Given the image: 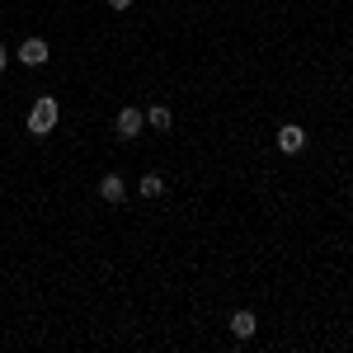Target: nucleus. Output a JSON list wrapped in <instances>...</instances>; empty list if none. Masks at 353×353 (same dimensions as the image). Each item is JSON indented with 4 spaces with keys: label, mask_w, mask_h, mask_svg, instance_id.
Returning <instances> with one entry per match:
<instances>
[{
    "label": "nucleus",
    "mask_w": 353,
    "mask_h": 353,
    "mask_svg": "<svg viewBox=\"0 0 353 353\" xmlns=\"http://www.w3.org/2000/svg\"><path fill=\"white\" fill-rule=\"evenodd\" d=\"M57 128V99H38L33 109H28V132L33 137H48Z\"/></svg>",
    "instance_id": "f257e3e1"
},
{
    "label": "nucleus",
    "mask_w": 353,
    "mask_h": 353,
    "mask_svg": "<svg viewBox=\"0 0 353 353\" xmlns=\"http://www.w3.org/2000/svg\"><path fill=\"white\" fill-rule=\"evenodd\" d=\"M113 132L123 137V141L141 137V132H146V113H141V109H123L118 118H113Z\"/></svg>",
    "instance_id": "f03ea898"
},
{
    "label": "nucleus",
    "mask_w": 353,
    "mask_h": 353,
    "mask_svg": "<svg viewBox=\"0 0 353 353\" xmlns=\"http://www.w3.org/2000/svg\"><path fill=\"white\" fill-rule=\"evenodd\" d=\"M278 151H283V156H297V151H306V132H301L297 123H283V128H278Z\"/></svg>",
    "instance_id": "7ed1b4c3"
},
{
    "label": "nucleus",
    "mask_w": 353,
    "mask_h": 353,
    "mask_svg": "<svg viewBox=\"0 0 353 353\" xmlns=\"http://www.w3.org/2000/svg\"><path fill=\"white\" fill-rule=\"evenodd\" d=\"M48 43H43V38H24V43H19V61H24V66H48Z\"/></svg>",
    "instance_id": "20e7f679"
},
{
    "label": "nucleus",
    "mask_w": 353,
    "mask_h": 353,
    "mask_svg": "<svg viewBox=\"0 0 353 353\" xmlns=\"http://www.w3.org/2000/svg\"><path fill=\"white\" fill-rule=\"evenodd\" d=\"M123 193H128V184H123L118 174H104V179H99V198H104V203H123Z\"/></svg>",
    "instance_id": "39448f33"
},
{
    "label": "nucleus",
    "mask_w": 353,
    "mask_h": 353,
    "mask_svg": "<svg viewBox=\"0 0 353 353\" xmlns=\"http://www.w3.org/2000/svg\"><path fill=\"white\" fill-rule=\"evenodd\" d=\"M254 330H259V321H254V311H236V316H231V334H236V339H250Z\"/></svg>",
    "instance_id": "423d86ee"
},
{
    "label": "nucleus",
    "mask_w": 353,
    "mask_h": 353,
    "mask_svg": "<svg viewBox=\"0 0 353 353\" xmlns=\"http://www.w3.org/2000/svg\"><path fill=\"white\" fill-rule=\"evenodd\" d=\"M170 123H174V118H170V109H165V104H151V113H146V128H151V132H170Z\"/></svg>",
    "instance_id": "0eeeda50"
},
{
    "label": "nucleus",
    "mask_w": 353,
    "mask_h": 353,
    "mask_svg": "<svg viewBox=\"0 0 353 353\" xmlns=\"http://www.w3.org/2000/svg\"><path fill=\"white\" fill-rule=\"evenodd\" d=\"M137 189H141V198H146V203H156V198H165V179H161V174H146Z\"/></svg>",
    "instance_id": "6e6552de"
},
{
    "label": "nucleus",
    "mask_w": 353,
    "mask_h": 353,
    "mask_svg": "<svg viewBox=\"0 0 353 353\" xmlns=\"http://www.w3.org/2000/svg\"><path fill=\"white\" fill-rule=\"evenodd\" d=\"M109 5H113V10H128V5H132V0H109Z\"/></svg>",
    "instance_id": "1a4fd4ad"
},
{
    "label": "nucleus",
    "mask_w": 353,
    "mask_h": 353,
    "mask_svg": "<svg viewBox=\"0 0 353 353\" xmlns=\"http://www.w3.org/2000/svg\"><path fill=\"white\" fill-rule=\"evenodd\" d=\"M5 61H10V52H5V48H0V71H5Z\"/></svg>",
    "instance_id": "9d476101"
}]
</instances>
